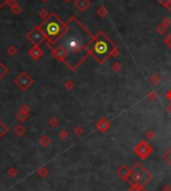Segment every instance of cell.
<instances>
[{"instance_id": "f35d334b", "label": "cell", "mask_w": 171, "mask_h": 191, "mask_svg": "<svg viewBox=\"0 0 171 191\" xmlns=\"http://www.w3.org/2000/svg\"><path fill=\"white\" fill-rule=\"evenodd\" d=\"M15 174H16V171L14 170V168H11L10 170H9V175L10 176H14Z\"/></svg>"}, {"instance_id": "ab89813d", "label": "cell", "mask_w": 171, "mask_h": 191, "mask_svg": "<svg viewBox=\"0 0 171 191\" xmlns=\"http://www.w3.org/2000/svg\"><path fill=\"white\" fill-rule=\"evenodd\" d=\"M167 98H168L169 100H171V90H169L168 93H167Z\"/></svg>"}, {"instance_id": "277c9868", "label": "cell", "mask_w": 171, "mask_h": 191, "mask_svg": "<svg viewBox=\"0 0 171 191\" xmlns=\"http://www.w3.org/2000/svg\"><path fill=\"white\" fill-rule=\"evenodd\" d=\"M150 179H151V176L148 173V171L141 164L137 163L130 170V177L128 181L132 184H138L143 186Z\"/></svg>"}, {"instance_id": "ee69618b", "label": "cell", "mask_w": 171, "mask_h": 191, "mask_svg": "<svg viewBox=\"0 0 171 191\" xmlns=\"http://www.w3.org/2000/svg\"><path fill=\"white\" fill-rule=\"evenodd\" d=\"M41 1H42V2H46V1H47V0H41Z\"/></svg>"}, {"instance_id": "603a6c76", "label": "cell", "mask_w": 171, "mask_h": 191, "mask_svg": "<svg viewBox=\"0 0 171 191\" xmlns=\"http://www.w3.org/2000/svg\"><path fill=\"white\" fill-rule=\"evenodd\" d=\"M156 31L158 32V34L163 35L164 33L167 32V27H165V26H163V25H162V24H160L159 26H157V28H156Z\"/></svg>"}, {"instance_id": "30bf717a", "label": "cell", "mask_w": 171, "mask_h": 191, "mask_svg": "<svg viewBox=\"0 0 171 191\" xmlns=\"http://www.w3.org/2000/svg\"><path fill=\"white\" fill-rule=\"evenodd\" d=\"M91 5L90 0H75L74 1V6L77 8L80 12L86 11Z\"/></svg>"}, {"instance_id": "cb8c5ba5", "label": "cell", "mask_w": 171, "mask_h": 191, "mask_svg": "<svg viewBox=\"0 0 171 191\" xmlns=\"http://www.w3.org/2000/svg\"><path fill=\"white\" fill-rule=\"evenodd\" d=\"M150 81H151V83L153 84V85H157V84H159V83H160L161 79H160L159 76H158V75L156 74V75H153L152 77L150 78Z\"/></svg>"}, {"instance_id": "83f0119b", "label": "cell", "mask_w": 171, "mask_h": 191, "mask_svg": "<svg viewBox=\"0 0 171 191\" xmlns=\"http://www.w3.org/2000/svg\"><path fill=\"white\" fill-rule=\"evenodd\" d=\"M19 110H21V111H23V112H25V113H27V114H28L29 112H30V107H29V105H28V104L23 103V104H21Z\"/></svg>"}, {"instance_id": "e575fe53", "label": "cell", "mask_w": 171, "mask_h": 191, "mask_svg": "<svg viewBox=\"0 0 171 191\" xmlns=\"http://www.w3.org/2000/svg\"><path fill=\"white\" fill-rule=\"evenodd\" d=\"M170 23H171V20L169 18H164L163 20H162V22H161V24L163 25V26H165V27H168V25Z\"/></svg>"}, {"instance_id": "8992f818", "label": "cell", "mask_w": 171, "mask_h": 191, "mask_svg": "<svg viewBox=\"0 0 171 191\" xmlns=\"http://www.w3.org/2000/svg\"><path fill=\"white\" fill-rule=\"evenodd\" d=\"M33 83H34V79L30 77V76L27 74V72H25V71H23L18 77H16L14 79V84L23 91H26Z\"/></svg>"}, {"instance_id": "2e32d148", "label": "cell", "mask_w": 171, "mask_h": 191, "mask_svg": "<svg viewBox=\"0 0 171 191\" xmlns=\"http://www.w3.org/2000/svg\"><path fill=\"white\" fill-rule=\"evenodd\" d=\"M50 143H51V139L47 136V135H42V136L39 138V144L41 146L47 147V146L50 145Z\"/></svg>"}, {"instance_id": "44dd1931", "label": "cell", "mask_w": 171, "mask_h": 191, "mask_svg": "<svg viewBox=\"0 0 171 191\" xmlns=\"http://www.w3.org/2000/svg\"><path fill=\"white\" fill-rule=\"evenodd\" d=\"M6 51H7L8 55H10V56H14V55L17 53V48L15 47L14 45H9Z\"/></svg>"}, {"instance_id": "4fadbf2b", "label": "cell", "mask_w": 171, "mask_h": 191, "mask_svg": "<svg viewBox=\"0 0 171 191\" xmlns=\"http://www.w3.org/2000/svg\"><path fill=\"white\" fill-rule=\"evenodd\" d=\"M118 175L120 178H122V179L124 180H129V177H130V170L128 169L126 166H121L120 168H119V170L117 171Z\"/></svg>"}, {"instance_id": "d4e9b609", "label": "cell", "mask_w": 171, "mask_h": 191, "mask_svg": "<svg viewBox=\"0 0 171 191\" xmlns=\"http://www.w3.org/2000/svg\"><path fill=\"white\" fill-rule=\"evenodd\" d=\"M63 85L67 89V90H71V89L74 87V82L72 81V80H67V81L64 82Z\"/></svg>"}, {"instance_id": "d590c367", "label": "cell", "mask_w": 171, "mask_h": 191, "mask_svg": "<svg viewBox=\"0 0 171 191\" xmlns=\"http://www.w3.org/2000/svg\"><path fill=\"white\" fill-rule=\"evenodd\" d=\"M10 0H0V10L2 9V8L6 5V4H8V2H9Z\"/></svg>"}, {"instance_id": "4316f807", "label": "cell", "mask_w": 171, "mask_h": 191, "mask_svg": "<svg viewBox=\"0 0 171 191\" xmlns=\"http://www.w3.org/2000/svg\"><path fill=\"white\" fill-rule=\"evenodd\" d=\"M129 191H145V189L143 188V186L138 185V184H132L131 188L129 189Z\"/></svg>"}, {"instance_id": "d6a6232c", "label": "cell", "mask_w": 171, "mask_h": 191, "mask_svg": "<svg viewBox=\"0 0 171 191\" xmlns=\"http://www.w3.org/2000/svg\"><path fill=\"white\" fill-rule=\"evenodd\" d=\"M158 2H159L160 4H162V5H163L164 7H166L167 8L168 7V5H169V3H170V1L171 0H157Z\"/></svg>"}, {"instance_id": "d6986e66", "label": "cell", "mask_w": 171, "mask_h": 191, "mask_svg": "<svg viewBox=\"0 0 171 191\" xmlns=\"http://www.w3.org/2000/svg\"><path fill=\"white\" fill-rule=\"evenodd\" d=\"M7 132H8V127L0 120V138H2Z\"/></svg>"}, {"instance_id": "484cf974", "label": "cell", "mask_w": 171, "mask_h": 191, "mask_svg": "<svg viewBox=\"0 0 171 191\" xmlns=\"http://www.w3.org/2000/svg\"><path fill=\"white\" fill-rule=\"evenodd\" d=\"M68 136H69V133H68V131L66 129H62L60 132H59V138H60L61 140L66 139Z\"/></svg>"}, {"instance_id": "52a82bcc", "label": "cell", "mask_w": 171, "mask_h": 191, "mask_svg": "<svg viewBox=\"0 0 171 191\" xmlns=\"http://www.w3.org/2000/svg\"><path fill=\"white\" fill-rule=\"evenodd\" d=\"M49 47L51 52H52V55L55 59H57L58 61L65 63L66 58H67V51L65 50V48L63 46L59 45V44H55L53 46H47Z\"/></svg>"}, {"instance_id": "5b68a950", "label": "cell", "mask_w": 171, "mask_h": 191, "mask_svg": "<svg viewBox=\"0 0 171 191\" xmlns=\"http://www.w3.org/2000/svg\"><path fill=\"white\" fill-rule=\"evenodd\" d=\"M26 37L33 45H36V46H39L41 43H43V42L46 41V37L40 29L39 25L34 26L31 30L27 33Z\"/></svg>"}, {"instance_id": "e0dca14e", "label": "cell", "mask_w": 171, "mask_h": 191, "mask_svg": "<svg viewBox=\"0 0 171 191\" xmlns=\"http://www.w3.org/2000/svg\"><path fill=\"white\" fill-rule=\"evenodd\" d=\"M96 13H97L98 16H99V17L104 18V17H106V16H107L108 11H107V9H106V8H105L104 6H100V7L97 9Z\"/></svg>"}, {"instance_id": "8d00e7d4", "label": "cell", "mask_w": 171, "mask_h": 191, "mask_svg": "<svg viewBox=\"0 0 171 191\" xmlns=\"http://www.w3.org/2000/svg\"><path fill=\"white\" fill-rule=\"evenodd\" d=\"M164 41H165V43L167 44V45L169 46V47L171 48V33H170V34H169L167 37L165 38V40H164Z\"/></svg>"}, {"instance_id": "8fae6325", "label": "cell", "mask_w": 171, "mask_h": 191, "mask_svg": "<svg viewBox=\"0 0 171 191\" xmlns=\"http://www.w3.org/2000/svg\"><path fill=\"white\" fill-rule=\"evenodd\" d=\"M7 5L10 7L12 13H13L14 15H19L21 13V11H22V8L20 7V5L17 3L16 0H10Z\"/></svg>"}, {"instance_id": "7bdbcfd3", "label": "cell", "mask_w": 171, "mask_h": 191, "mask_svg": "<svg viewBox=\"0 0 171 191\" xmlns=\"http://www.w3.org/2000/svg\"><path fill=\"white\" fill-rule=\"evenodd\" d=\"M63 1H64V2H65V3H68V2H70V1H71V0H63Z\"/></svg>"}, {"instance_id": "836d02e7", "label": "cell", "mask_w": 171, "mask_h": 191, "mask_svg": "<svg viewBox=\"0 0 171 191\" xmlns=\"http://www.w3.org/2000/svg\"><path fill=\"white\" fill-rule=\"evenodd\" d=\"M154 136H155V133L153 132L152 130H149V131H147V132H146L147 139H153V138H154Z\"/></svg>"}, {"instance_id": "4dcf8cb0", "label": "cell", "mask_w": 171, "mask_h": 191, "mask_svg": "<svg viewBox=\"0 0 171 191\" xmlns=\"http://www.w3.org/2000/svg\"><path fill=\"white\" fill-rule=\"evenodd\" d=\"M121 69V64L119 62H115L113 63V65H112V70L115 71V72H117Z\"/></svg>"}, {"instance_id": "b9f144b4", "label": "cell", "mask_w": 171, "mask_h": 191, "mask_svg": "<svg viewBox=\"0 0 171 191\" xmlns=\"http://www.w3.org/2000/svg\"><path fill=\"white\" fill-rule=\"evenodd\" d=\"M167 8L169 9V11L171 12V1H170V3H169V5H168V7H167Z\"/></svg>"}, {"instance_id": "9a60e30c", "label": "cell", "mask_w": 171, "mask_h": 191, "mask_svg": "<svg viewBox=\"0 0 171 191\" xmlns=\"http://www.w3.org/2000/svg\"><path fill=\"white\" fill-rule=\"evenodd\" d=\"M15 117H16V119L18 120L19 122H24V121H26L28 118H29V115H28L27 113L21 111V110H18V111H17V113H16Z\"/></svg>"}, {"instance_id": "7c38bea8", "label": "cell", "mask_w": 171, "mask_h": 191, "mask_svg": "<svg viewBox=\"0 0 171 191\" xmlns=\"http://www.w3.org/2000/svg\"><path fill=\"white\" fill-rule=\"evenodd\" d=\"M109 126L110 124L106 118H101V119H99L97 122V128L100 132H105V131H107Z\"/></svg>"}, {"instance_id": "6da1fadb", "label": "cell", "mask_w": 171, "mask_h": 191, "mask_svg": "<svg viewBox=\"0 0 171 191\" xmlns=\"http://www.w3.org/2000/svg\"><path fill=\"white\" fill-rule=\"evenodd\" d=\"M91 32L75 17L71 16L65 22V30L56 44L63 46L67 51L66 66L75 71L90 56L88 45L93 39Z\"/></svg>"}, {"instance_id": "60d3db41", "label": "cell", "mask_w": 171, "mask_h": 191, "mask_svg": "<svg viewBox=\"0 0 171 191\" xmlns=\"http://www.w3.org/2000/svg\"><path fill=\"white\" fill-rule=\"evenodd\" d=\"M166 109H167V111H168L169 113H171V104H169V105L167 106V108H166Z\"/></svg>"}, {"instance_id": "9c48e42d", "label": "cell", "mask_w": 171, "mask_h": 191, "mask_svg": "<svg viewBox=\"0 0 171 191\" xmlns=\"http://www.w3.org/2000/svg\"><path fill=\"white\" fill-rule=\"evenodd\" d=\"M43 50H42L39 46H36V45H33V47L28 51V55L33 61H38L39 59L43 56Z\"/></svg>"}, {"instance_id": "f1b7e54d", "label": "cell", "mask_w": 171, "mask_h": 191, "mask_svg": "<svg viewBox=\"0 0 171 191\" xmlns=\"http://www.w3.org/2000/svg\"><path fill=\"white\" fill-rule=\"evenodd\" d=\"M163 157H164V159L171 165V150H168L167 152H166V153L163 155Z\"/></svg>"}, {"instance_id": "7402d4cb", "label": "cell", "mask_w": 171, "mask_h": 191, "mask_svg": "<svg viewBox=\"0 0 171 191\" xmlns=\"http://www.w3.org/2000/svg\"><path fill=\"white\" fill-rule=\"evenodd\" d=\"M38 16H39V17H41L42 19H46L47 17H48L49 16V13H48V11H47L46 9H44V8H42V9L38 12Z\"/></svg>"}, {"instance_id": "7a4b0ae2", "label": "cell", "mask_w": 171, "mask_h": 191, "mask_svg": "<svg viewBox=\"0 0 171 191\" xmlns=\"http://www.w3.org/2000/svg\"><path fill=\"white\" fill-rule=\"evenodd\" d=\"M88 51L99 63H103L109 57L117 56L119 52L116 44L103 31H99L93 36L88 45Z\"/></svg>"}, {"instance_id": "ac0fdd59", "label": "cell", "mask_w": 171, "mask_h": 191, "mask_svg": "<svg viewBox=\"0 0 171 191\" xmlns=\"http://www.w3.org/2000/svg\"><path fill=\"white\" fill-rule=\"evenodd\" d=\"M7 73H8V68L0 61V80H1Z\"/></svg>"}, {"instance_id": "5bb4252c", "label": "cell", "mask_w": 171, "mask_h": 191, "mask_svg": "<svg viewBox=\"0 0 171 191\" xmlns=\"http://www.w3.org/2000/svg\"><path fill=\"white\" fill-rule=\"evenodd\" d=\"M13 132L15 133V135H17V136H23V135L26 133V128L23 126V125H21V124H17L14 126V129H13Z\"/></svg>"}, {"instance_id": "74e56055", "label": "cell", "mask_w": 171, "mask_h": 191, "mask_svg": "<svg viewBox=\"0 0 171 191\" xmlns=\"http://www.w3.org/2000/svg\"><path fill=\"white\" fill-rule=\"evenodd\" d=\"M38 174H39V175H40L41 177H45V175L47 174V171L45 170L44 168H42L40 171H38Z\"/></svg>"}, {"instance_id": "ba28073f", "label": "cell", "mask_w": 171, "mask_h": 191, "mask_svg": "<svg viewBox=\"0 0 171 191\" xmlns=\"http://www.w3.org/2000/svg\"><path fill=\"white\" fill-rule=\"evenodd\" d=\"M135 152L140 158L145 159L152 153V148L146 141H141L137 144V146L135 147Z\"/></svg>"}, {"instance_id": "ffe728a7", "label": "cell", "mask_w": 171, "mask_h": 191, "mask_svg": "<svg viewBox=\"0 0 171 191\" xmlns=\"http://www.w3.org/2000/svg\"><path fill=\"white\" fill-rule=\"evenodd\" d=\"M59 123H60V121H59V119L57 117H51L50 119L48 120V124L51 126V127H56V126H58V124Z\"/></svg>"}, {"instance_id": "f546056e", "label": "cell", "mask_w": 171, "mask_h": 191, "mask_svg": "<svg viewBox=\"0 0 171 191\" xmlns=\"http://www.w3.org/2000/svg\"><path fill=\"white\" fill-rule=\"evenodd\" d=\"M73 132H74L75 135H77V136H80V135L83 133V129L81 128V127L77 126V127H75V128L73 129Z\"/></svg>"}, {"instance_id": "1f68e13d", "label": "cell", "mask_w": 171, "mask_h": 191, "mask_svg": "<svg viewBox=\"0 0 171 191\" xmlns=\"http://www.w3.org/2000/svg\"><path fill=\"white\" fill-rule=\"evenodd\" d=\"M156 93L154 92V91H152V92H150L148 94V96H147V98L149 99V100H151V101H153V100H155L156 99Z\"/></svg>"}, {"instance_id": "3957f363", "label": "cell", "mask_w": 171, "mask_h": 191, "mask_svg": "<svg viewBox=\"0 0 171 191\" xmlns=\"http://www.w3.org/2000/svg\"><path fill=\"white\" fill-rule=\"evenodd\" d=\"M39 27L46 37V47L53 46L57 43L59 38L65 30V22L57 14L51 13L46 19H44L39 24Z\"/></svg>"}]
</instances>
